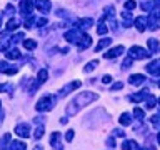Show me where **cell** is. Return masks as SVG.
I'll use <instances>...</instances> for the list:
<instances>
[{"instance_id":"cell-1","label":"cell","mask_w":160,"mask_h":150,"mask_svg":"<svg viewBox=\"0 0 160 150\" xmlns=\"http://www.w3.org/2000/svg\"><path fill=\"white\" fill-rule=\"evenodd\" d=\"M98 98V95L97 93H92V92H83V93H80L77 95L72 102L68 103V108H67V112L70 115H73V113H77L78 112V108H82L85 107V105H88L90 102H93V100H97Z\"/></svg>"},{"instance_id":"cell-2","label":"cell","mask_w":160,"mask_h":150,"mask_svg":"<svg viewBox=\"0 0 160 150\" xmlns=\"http://www.w3.org/2000/svg\"><path fill=\"white\" fill-rule=\"evenodd\" d=\"M150 53H147V50L145 48H142V47H132L128 50V57L132 58V60H142V58H147Z\"/></svg>"},{"instance_id":"cell-3","label":"cell","mask_w":160,"mask_h":150,"mask_svg":"<svg viewBox=\"0 0 160 150\" xmlns=\"http://www.w3.org/2000/svg\"><path fill=\"white\" fill-rule=\"evenodd\" d=\"M53 103H55V100H53L52 97H48V95H47V97H42V98L38 100L37 108H38V110H42V112H45V110H50V108H52V107H53Z\"/></svg>"},{"instance_id":"cell-4","label":"cell","mask_w":160,"mask_h":150,"mask_svg":"<svg viewBox=\"0 0 160 150\" xmlns=\"http://www.w3.org/2000/svg\"><path fill=\"white\" fill-rule=\"evenodd\" d=\"M145 68H147V72L152 73V75H160V58L153 60V62H150Z\"/></svg>"},{"instance_id":"cell-5","label":"cell","mask_w":160,"mask_h":150,"mask_svg":"<svg viewBox=\"0 0 160 150\" xmlns=\"http://www.w3.org/2000/svg\"><path fill=\"white\" fill-rule=\"evenodd\" d=\"M80 37H82V32H80L78 28L68 30V32L65 33V38H67L68 42H77V40H80Z\"/></svg>"},{"instance_id":"cell-6","label":"cell","mask_w":160,"mask_h":150,"mask_svg":"<svg viewBox=\"0 0 160 150\" xmlns=\"http://www.w3.org/2000/svg\"><path fill=\"white\" fill-rule=\"evenodd\" d=\"M125 52V48L122 47V45H118V47H115V48H112V50H108L107 53H103V57L105 58H115V57H118L120 53H123Z\"/></svg>"},{"instance_id":"cell-7","label":"cell","mask_w":160,"mask_h":150,"mask_svg":"<svg viewBox=\"0 0 160 150\" xmlns=\"http://www.w3.org/2000/svg\"><path fill=\"white\" fill-rule=\"evenodd\" d=\"M33 8V2L32 0H22L20 2V10H22L23 13H30Z\"/></svg>"},{"instance_id":"cell-8","label":"cell","mask_w":160,"mask_h":150,"mask_svg":"<svg viewBox=\"0 0 160 150\" xmlns=\"http://www.w3.org/2000/svg\"><path fill=\"white\" fill-rule=\"evenodd\" d=\"M135 27H137L138 32H143L147 28V17H137L135 18Z\"/></svg>"},{"instance_id":"cell-9","label":"cell","mask_w":160,"mask_h":150,"mask_svg":"<svg viewBox=\"0 0 160 150\" xmlns=\"http://www.w3.org/2000/svg\"><path fill=\"white\" fill-rule=\"evenodd\" d=\"M90 43H92V38H90L88 35H82V37H80V42H78V50H85L87 47H90Z\"/></svg>"},{"instance_id":"cell-10","label":"cell","mask_w":160,"mask_h":150,"mask_svg":"<svg viewBox=\"0 0 160 150\" xmlns=\"http://www.w3.org/2000/svg\"><path fill=\"white\" fill-rule=\"evenodd\" d=\"M35 5H37V8L40 10V12H43V13H47L50 10V2L48 0H37Z\"/></svg>"},{"instance_id":"cell-11","label":"cell","mask_w":160,"mask_h":150,"mask_svg":"<svg viewBox=\"0 0 160 150\" xmlns=\"http://www.w3.org/2000/svg\"><path fill=\"white\" fill-rule=\"evenodd\" d=\"M128 82L132 83V85H142L145 82V77H143L142 73H135V75H132V77L128 78Z\"/></svg>"},{"instance_id":"cell-12","label":"cell","mask_w":160,"mask_h":150,"mask_svg":"<svg viewBox=\"0 0 160 150\" xmlns=\"http://www.w3.org/2000/svg\"><path fill=\"white\" fill-rule=\"evenodd\" d=\"M15 132H17L20 137H28L30 128H28V125H27V123H22V125H18V127L15 128Z\"/></svg>"},{"instance_id":"cell-13","label":"cell","mask_w":160,"mask_h":150,"mask_svg":"<svg viewBox=\"0 0 160 150\" xmlns=\"http://www.w3.org/2000/svg\"><path fill=\"white\" fill-rule=\"evenodd\" d=\"M148 93H150L148 90H142V92L132 95V97H130V100H132V102H142V100H145V97H147Z\"/></svg>"},{"instance_id":"cell-14","label":"cell","mask_w":160,"mask_h":150,"mask_svg":"<svg viewBox=\"0 0 160 150\" xmlns=\"http://www.w3.org/2000/svg\"><path fill=\"white\" fill-rule=\"evenodd\" d=\"M147 45H148V48H150V52H152V53H155L158 50V47H160L157 38H148L147 40Z\"/></svg>"},{"instance_id":"cell-15","label":"cell","mask_w":160,"mask_h":150,"mask_svg":"<svg viewBox=\"0 0 160 150\" xmlns=\"http://www.w3.org/2000/svg\"><path fill=\"white\" fill-rule=\"evenodd\" d=\"M155 103H157V98H155L152 93H148L147 97H145V107H147V108H153Z\"/></svg>"},{"instance_id":"cell-16","label":"cell","mask_w":160,"mask_h":150,"mask_svg":"<svg viewBox=\"0 0 160 150\" xmlns=\"http://www.w3.org/2000/svg\"><path fill=\"white\" fill-rule=\"evenodd\" d=\"M122 148L123 150H138V145H137V142H133V140H127V142H123Z\"/></svg>"},{"instance_id":"cell-17","label":"cell","mask_w":160,"mask_h":150,"mask_svg":"<svg viewBox=\"0 0 160 150\" xmlns=\"http://www.w3.org/2000/svg\"><path fill=\"white\" fill-rule=\"evenodd\" d=\"M78 25L82 28H90V27H93V18H80Z\"/></svg>"},{"instance_id":"cell-18","label":"cell","mask_w":160,"mask_h":150,"mask_svg":"<svg viewBox=\"0 0 160 150\" xmlns=\"http://www.w3.org/2000/svg\"><path fill=\"white\" fill-rule=\"evenodd\" d=\"M110 43H112V38H102V40L98 42V45L95 47V50H97V52H100V50H103L105 47H108Z\"/></svg>"},{"instance_id":"cell-19","label":"cell","mask_w":160,"mask_h":150,"mask_svg":"<svg viewBox=\"0 0 160 150\" xmlns=\"http://www.w3.org/2000/svg\"><path fill=\"white\" fill-rule=\"evenodd\" d=\"M80 85H82V82H80V80H75V82H72V83H68L67 87H63V90H62V92H72V90H75V88H78Z\"/></svg>"},{"instance_id":"cell-20","label":"cell","mask_w":160,"mask_h":150,"mask_svg":"<svg viewBox=\"0 0 160 150\" xmlns=\"http://www.w3.org/2000/svg\"><path fill=\"white\" fill-rule=\"evenodd\" d=\"M130 122H132V117H130V113H122L120 115V123L122 125H130Z\"/></svg>"},{"instance_id":"cell-21","label":"cell","mask_w":160,"mask_h":150,"mask_svg":"<svg viewBox=\"0 0 160 150\" xmlns=\"http://www.w3.org/2000/svg\"><path fill=\"white\" fill-rule=\"evenodd\" d=\"M147 28L157 30V28H158V22H157V20H153L152 17H148V18H147Z\"/></svg>"},{"instance_id":"cell-22","label":"cell","mask_w":160,"mask_h":150,"mask_svg":"<svg viewBox=\"0 0 160 150\" xmlns=\"http://www.w3.org/2000/svg\"><path fill=\"white\" fill-rule=\"evenodd\" d=\"M133 117L137 118V120H143V117H145L143 110L142 108H133Z\"/></svg>"},{"instance_id":"cell-23","label":"cell","mask_w":160,"mask_h":150,"mask_svg":"<svg viewBox=\"0 0 160 150\" xmlns=\"http://www.w3.org/2000/svg\"><path fill=\"white\" fill-rule=\"evenodd\" d=\"M23 47L28 48V50H33L35 47H37V42H35V40H25V42H23Z\"/></svg>"},{"instance_id":"cell-24","label":"cell","mask_w":160,"mask_h":150,"mask_svg":"<svg viewBox=\"0 0 160 150\" xmlns=\"http://www.w3.org/2000/svg\"><path fill=\"white\" fill-rule=\"evenodd\" d=\"M47 77H48L47 70H40L38 72V83H43L45 80H47Z\"/></svg>"},{"instance_id":"cell-25","label":"cell","mask_w":160,"mask_h":150,"mask_svg":"<svg viewBox=\"0 0 160 150\" xmlns=\"http://www.w3.org/2000/svg\"><path fill=\"white\" fill-rule=\"evenodd\" d=\"M135 7H137V2H135V0H127V2H125V8L127 10H133Z\"/></svg>"},{"instance_id":"cell-26","label":"cell","mask_w":160,"mask_h":150,"mask_svg":"<svg viewBox=\"0 0 160 150\" xmlns=\"http://www.w3.org/2000/svg\"><path fill=\"white\" fill-rule=\"evenodd\" d=\"M152 125L155 128H160V115H153L152 117Z\"/></svg>"},{"instance_id":"cell-27","label":"cell","mask_w":160,"mask_h":150,"mask_svg":"<svg viewBox=\"0 0 160 150\" xmlns=\"http://www.w3.org/2000/svg\"><path fill=\"white\" fill-rule=\"evenodd\" d=\"M98 65V60H93V62H88L87 63V67H85V72H90L92 68H95Z\"/></svg>"},{"instance_id":"cell-28","label":"cell","mask_w":160,"mask_h":150,"mask_svg":"<svg viewBox=\"0 0 160 150\" xmlns=\"http://www.w3.org/2000/svg\"><path fill=\"white\" fill-rule=\"evenodd\" d=\"M18 57H20L18 50H10V52L7 53V58H18Z\"/></svg>"},{"instance_id":"cell-29","label":"cell","mask_w":160,"mask_h":150,"mask_svg":"<svg viewBox=\"0 0 160 150\" xmlns=\"http://www.w3.org/2000/svg\"><path fill=\"white\" fill-rule=\"evenodd\" d=\"M17 25H18V20H10V22H8V25H7V28L8 30H15V28H17Z\"/></svg>"},{"instance_id":"cell-30","label":"cell","mask_w":160,"mask_h":150,"mask_svg":"<svg viewBox=\"0 0 160 150\" xmlns=\"http://www.w3.org/2000/svg\"><path fill=\"white\" fill-rule=\"evenodd\" d=\"M97 33H100V35H103V33H107V27H105L103 23H100L98 27H97Z\"/></svg>"},{"instance_id":"cell-31","label":"cell","mask_w":160,"mask_h":150,"mask_svg":"<svg viewBox=\"0 0 160 150\" xmlns=\"http://www.w3.org/2000/svg\"><path fill=\"white\" fill-rule=\"evenodd\" d=\"M12 150H25V148H23V143H20V142H15V143L12 145Z\"/></svg>"},{"instance_id":"cell-32","label":"cell","mask_w":160,"mask_h":150,"mask_svg":"<svg viewBox=\"0 0 160 150\" xmlns=\"http://www.w3.org/2000/svg\"><path fill=\"white\" fill-rule=\"evenodd\" d=\"M122 88H123V83L122 82H117V83L112 85V90H122Z\"/></svg>"},{"instance_id":"cell-33","label":"cell","mask_w":160,"mask_h":150,"mask_svg":"<svg viewBox=\"0 0 160 150\" xmlns=\"http://www.w3.org/2000/svg\"><path fill=\"white\" fill-rule=\"evenodd\" d=\"M152 7H153V3H150V2L142 3V8H143V10H152Z\"/></svg>"},{"instance_id":"cell-34","label":"cell","mask_w":160,"mask_h":150,"mask_svg":"<svg viewBox=\"0 0 160 150\" xmlns=\"http://www.w3.org/2000/svg\"><path fill=\"white\" fill-rule=\"evenodd\" d=\"M130 65H132V58L128 57V58H127V60H125V62H123V65H122V67H123V68H128Z\"/></svg>"},{"instance_id":"cell-35","label":"cell","mask_w":160,"mask_h":150,"mask_svg":"<svg viewBox=\"0 0 160 150\" xmlns=\"http://www.w3.org/2000/svg\"><path fill=\"white\" fill-rule=\"evenodd\" d=\"M65 138H67L68 142H70V140L73 138V130H68V132H67V135H65Z\"/></svg>"},{"instance_id":"cell-36","label":"cell","mask_w":160,"mask_h":150,"mask_svg":"<svg viewBox=\"0 0 160 150\" xmlns=\"http://www.w3.org/2000/svg\"><path fill=\"white\" fill-rule=\"evenodd\" d=\"M113 135H115V137H123V130H113Z\"/></svg>"},{"instance_id":"cell-37","label":"cell","mask_w":160,"mask_h":150,"mask_svg":"<svg viewBox=\"0 0 160 150\" xmlns=\"http://www.w3.org/2000/svg\"><path fill=\"white\" fill-rule=\"evenodd\" d=\"M112 82V77H110V75H105L103 77V83H110Z\"/></svg>"},{"instance_id":"cell-38","label":"cell","mask_w":160,"mask_h":150,"mask_svg":"<svg viewBox=\"0 0 160 150\" xmlns=\"http://www.w3.org/2000/svg\"><path fill=\"white\" fill-rule=\"evenodd\" d=\"M42 135H43V128L40 127V128L37 130V133H35V137H42Z\"/></svg>"},{"instance_id":"cell-39","label":"cell","mask_w":160,"mask_h":150,"mask_svg":"<svg viewBox=\"0 0 160 150\" xmlns=\"http://www.w3.org/2000/svg\"><path fill=\"white\" fill-rule=\"evenodd\" d=\"M107 143L110 145V147H113V145H115V142H113V138H108V140H107Z\"/></svg>"},{"instance_id":"cell-40","label":"cell","mask_w":160,"mask_h":150,"mask_svg":"<svg viewBox=\"0 0 160 150\" xmlns=\"http://www.w3.org/2000/svg\"><path fill=\"white\" fill-rule=\"evenodd\" d=\"M155 18L160 20V10H157V13H155Z\"/></svg>"},{"instance_id":"cell-41","label":"cell","mask_w":160,"mask_h":150,"mask_svg":"<svg viewBox=\"0 0 160 150\" xmlns=\"http://www.w3.org/2000/svg\"><path fill=\"white\" fill-rule=\"evenodd\" d=\"M153 5H160V0H153Z\"/></svg>"},{"instance_id":"cell-42","label":"cell","mask_w":160,"mask_h":150,"mask_svg":"<svg viewBox=\"0 0 160 150\" xmlns=\"http://www.w3.org/2000/svg\"><path fill=\"white\" fill-rule=\"evenodd\" d=\"M157 140H158V143H160V133L157 135Z\"/></svg>"},{"instance_id":"cell-43","label":"cell","mask_w":160,"mask_h":150,"mask_svg":"<svg viewBox=\"0 0 160 150\" xmlns=\"http://www.w3.org/2000/svg\"><path fill=\"white\" fill-rule=\"evenodd\" d=\"M158 88H160V82H158Z\"/></svg>"},{"instance_id":"cell-44","label":"cell","mask_w":160,"mask_h":150,"mask_svg":"<svg viewBox=\"0 0 160 150\" xmlns=\"http://www.w3.org/2000/svg\"><path fill=\"white\" fill-rule=\"evenodd\" d=\"M142 150H147V148H142Z\"/></svg>"},{"instance_id":"cell-45","label":"cell","mask_w":160,"mask_h":150,"mask_svg":"<svg viewBox=\"0 0 160 150\" xmlns=\"http://www.w3.org/2000/svg\"><path fill=\"white\" fill-rule=\"evenodd\" d=\"M158 103H160V98H158Z\"/></svg>"}]
</instances>
